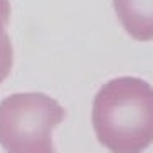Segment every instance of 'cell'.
<instances>
[{
    "instance_id": "6da1fadb",
    "label": "cell",
    "mask_w": 153,
    "mask_h": 153,
    "mask_svg": "<svg viewBox=\"0 0 153 153\" xmlns=\"http://www.w3.org/2000/svg\"><path fill=\"white\" fill-rule=\"evenodd\" d=\"M93 126L111 153H141L153 143V86L140 77H116L93 103Z\"/></svg>"
},
{
    "instance_id": "7a4b0ae2",
    "label": "cell",
    "mask_w": 153,
    "mask_h": 153,
    "mask_svg": "<svg viewBox=\"0 0 153 153\" xmlns=\"http://www.w3.org/2000/svg\"><path fill=\"white\" fill-rule=\"evenodd\" d=\"M61 104L44 93H17L0 103V145L7 153H56L52 130L64 120Z\"/></svg>"
},
{
    "instance_id": "277c9868",
    "label": "cell",
    "mask_w": 153,
    "mask_h": 153,
    "mask_svg": "<svg viewBox=\"0 0 153 153\" xmlns=\"http://www.w3.org/2000/svg\"><path fill=\"white\" fill-rule=\"evenodd\" d=\"M10 19V4L9 0H0V84L9 76L12 62H14V49L10 37L5 30Z\"/></svg>"
},
{
    "instance_id": "3957f363",
    "label": "cell",
    "mask_w": 153,
    "mask_h": 153,
    "mask_svg": "<svg viewBox=\"0 0 153 153\" xmlns=\"http://www.w3.org/2000/svg\"><path fill=\"white\" fill-rule=\"evenodd\" d=\"M120 24L133 39L153 41V0H113Z\"/></svg>"
}]
</instances>
